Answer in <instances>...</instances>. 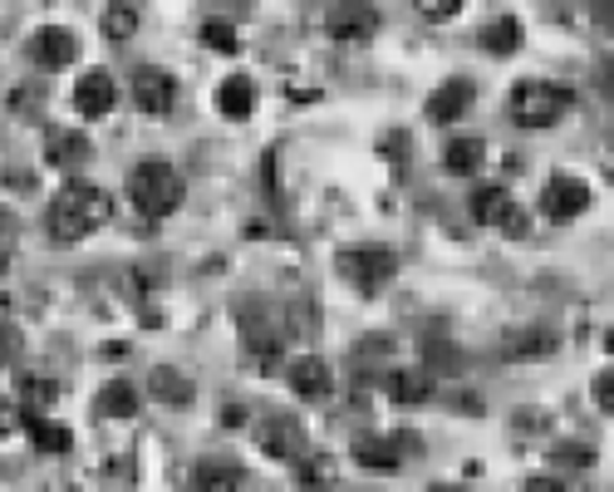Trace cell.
Instances as JSON below:
<instances>
[{
    "label": "cell",
    "mask_w": 614,
    "mask_h": 492,
    "mask_svg": "<svg viewBox=\"0 0 614 492\" xmlns=\"http://www.w3.org/2000/svg\"><path fill=\"white\" fill-rule=\"evenodd\" d=\"M94 414L99 418H133L138 414V390L129 380H109L99 390V400H94Z\"/></svg>",
    "instance_id": "obj_19"
},
{
    "label": "cell",
    "mask_w": 614,
    "mask_h": 492,
    "mask_svg": "<svg viewBox=\"0 0 614 492\" xmlns=\"http://www.w3.org/2000/svg\"><path fill=\"white\" fill-rule=\"evenodd\" d=\"M590 207V183L575 173H556L546 183L541 193V212L550 217V222H575V217H585Z\"/></svg>",
    "instance_id": "obj_6"
},
{
    "label": "cell",
    "mask_w": 614,
    "mask_h": 492,
    "mask_svg": "<svg viewBox=\"0 0 614 492\" xmlns=\"http://www.w3.org/2000/svg\"><path fill=\"white\" fill-rule=\"evenodd\" d=\"M261 448H266V453H275V458H295V463H300V458H305L300 424H290V418H271L266 434H261Z\"/></svg>",
    "instance_id": "obj_18"
},
{
    "label": "cell",
    "mask_w": 614,
    "mask_h": 492,
    "mask_svg": "<svg viewBox=\"0 0 614 492\" xmlns=\"http://www.w3.org/2000/svg\"><path fill=\"white\" fill-rule=\"evenodd\" d=\"M482 158H486V143H482V139H452L448 149H442V167H448L452 177L478 173Z\"/></svg>",
    "instance_id": "obj_22"
},
{
    "label": "cell",
    "mask_w": 614,
    "mask_h": 492,
    "mask_svg": "<svg viewBox=\"0 0 614 492\" xmlns=\"http://www.w3.org/2000/svg\"><path fill=\"white\" fill-rule=\"evenodd\" d=\"M89 139L84 133H74V129H50L45 133V158L55 163V167H79V163H89Z\"/></svg>",
    "instance_id": "obj_17"
},
{
    "label": "cell",
    "mask_w": 614,
    "mask_h": 492,
    "mask_svg": "<svg viewBox=\"0 0 614 492\" xmlns=\"http://www.w3.org/2000/svg\"><path fill=\"white\" fill-rule=\"evenodd\" d=\"M423 15H428V20H452V15H458V0H423Z\"/></svg>",
    "instance_id": "obj_33"
},
{
    "label": "cell",
    "mask_w": 614,
    "mask_h": 492,
    "mask_svg": "<svg viewBox=\"0 0 614 492\" xmlns=\"http://www.w3.org/2000/svg\"><path fill=\"white\" fill-rule=\"evenodd\" d=\"M133 103L143 113H167L177 103V79L157 65H143L133 69Z\"/></svg>",
    "instance_id": "obj_7"
},
{
    "label": "cell",
    "mask_w": 614,
    "mask_h": 492,
    "mask_svg": "<svg viewBox=\"0 0 614 492\" xmlns=\"http://www.w3.org/2000/svg\"><path fill=\"white\" fill-rule=\"evenodd\" d=\"M335 458L330 453H305L300 458V483L310 488V492H320V488H335Z\"/></svg>",
    "instance_id": "obj_27"
},
{
    "label": "cell",
    "mask_w": 614,
    "mask_h": 492,
    "mask_svg": "<svg viewBox=\"0 0 614 492\" xmlns=\"http://www.w3.org/2000/svg\"><path fill=\"white\" fill-rule=\"evenodd\" d=\"M138 10L133 6H123V0H113V6H103V15H99V25H103V40H133V30H138Z\"/></svg>",
    "instance_id": "obj_26"
},
{
    "label": "cell",
    "mask_w": 614,
    "mask_h": 492,
    "mask_svg": "<svg viewBox=\"0 0 614 492\" xmlns=\"http://www.w3.org/2000/svg\"><path fill=\"white\" fill-rule=\"evenodd\" d=\"M193 492H241V473L231 463H197Z\"/></svg>",
    "instance_id": "obj_23"
},
{
    "label": "cell",
    "mask_w": 614,
    "mask_h": 492,
    "mask_svg": "<svg viewBox=\"0 0 614 492\" xmlns=\"http://www.w3.org/2000/svg\"><path fill=\"white\" fill-rule=\"evenodd\" d=\"M55 380H45V374H25L20 380V394H15V404H20V414L25 418H45V409L55 404Z\"/></svg>",
    "instance_id": "obj_20"
},
{
    "label": "cell",
    "mask_w": 614,
    "mask_h": 492,
    "mask_svg": "<svg viewBox=\"0 0 614 492\" xmlns=\"http://www.w3.org/2000/svg\"><path fill=\"white\" fill-rule=\"evenodd\" d=\"M595 404L605 414H614V374L605 370V374H595Z\"/></svg>",
    "instance_id": "obj_32"
},
{
    "label": "cell",
    "mask_w": 614,
    "mask_h": 492,
    "mask_svg": "<svg viewBox=\"0 0 614 492\" xmlns=\"http://www.w3.org/2000/svg\"><path fill=\"white\" fill-rule=\"evenodd\" d=\"M290 390L300 394V400L320 404L335 394V374H330V360H320V354H300V360L290 364Z\"/></svg>",
    "instance_id": "obj_11"
},
{
    "label": "cell",
    "mask_w": 614,
    "mask_h": 492,
    "mask_svg": "<svg viewBox=\"0 0 614 492\" xmlns=\"http://www.w3.org/2000/svg\"><path fill=\"white\" fill-rule=\"evenodd\" d=\"M147 390H153V400H163V404H173V409H187V404L197 400V390H193V380H187L183 370H173V364H157L153 374H147Z\"/></svg>",
    "instance_id": "obj_16"
},
{
    "label": "cell",
    "mask_w": 614,
    "mask_h": 492,
    "mask_svg": "<svg viewBox=\"0 0 614 492\" xmlns=\"http://www.w3.org/2000/svg\"><path fill=\"white\" fill-rule=\"evenodd\" d=\"M354 463L369 468V473H394L404 463V444L388 434H364V438H354Z\"/></svg>",
    "instance_id": "obj_14"
},
{
    "label": "cell",
    "mask_w": 614,
    "mask_h": 492,
    "mask_svg": "<svg viewBox=\"0 0 614 492\" xmlns=\"http://www.w3.org/2000/svg\"><path fill=\"white\" fill-rule=\"evenodd\" d=\"M325 25H330V35L340 40V45H359V40H369L379 30V10L359 6V0H344V6H335L330 15H325Z\"/></svg>",
    "instance_id": "obj_10"
},
{
    "label": "cell",
    "mask_w": 614,
    "mask_h": 492,
    "mask_svg": "<svg viewBox=\"0 0 614 492\" xmlns=\"http://www.w3.org/2000/svg\"><path fill=\"white\" fill-rule=\"evenodd\" d=\"M472 99H478V89H472V79H462V75H452L442 89H432L428 94V119L432 123H452V119H462V113L472 109Z\"/></svg>",
    "instance_id": "obj_12"
},
{
    "label": "cell",
    "mask_w": 614,
    "mask_h": 492,
    "mask_svg": "<svg viewBox=\"0 0 614 492\" xmlns=\"http://www.w3.org/2000/svg\"><path fill=\"white\" fill-rule=\"evenodd\" d=\"M20 424H25V414H20V404H15V400H6V394H0V438H10V434H15Z\"/></svg>",
    "instance_id": "obj_31"
},
{
    "label": "cell",
    "mask_w": 614,
    "mask_h": 492,
    "mask_svg": "<svg viewBox=\"0 0 614 492\" xmlns=\"http://www.w3.org/2000/svg\"><path fill=\"white\" fill-rule=\"evenodd\" d=\"M335 266H340V276L359 291V296H379V291L398 276V256L388 247H344Z\"/></svg>",
    "instance_id": "obj_4"
},
{
    "label": "cell",
    "mask_w": 614,
    "mask_h": 492,
    "mask_svg": "<svg viewBox=\"0 0 614 492\" xmlns=\"http://www.w3.org/2000/svg\"><path fill=\"white\" fill-rule=\"evenodd\" d=\"M30 55H35L45 69H69L74 59H79V35H74L69 25H45V30H35V40H30Z\"/></svg>",
    "instance_id": "obj_9"
},
{
    "label": "cell",
    "mask_w": 614,
    "mask_h": 492,
    "mask_svg": "<svg viewBox=\"0 0 614 492\" xmlns=\"http://www.w3.org/2000/svg\"><path fill=\"white\" fill-rule=\"evenodd\" d=\"M202 45L217 50V55H237V50H241L237 25H231V20H207V25H202Z\"/></svg>",
    "instance_id": "obj_28"
},
{
    "label": "cell",
    "mask_w": 614,
    "mask_h": 492,
    "mask_svg": "<svg viewBox=\"0 0 614 492\" xmlns=\"http://www.w3.org/2000/svg\"><path fill=\"white\" fill-rule=\"evenodd\" d=\"M20 354V330L15 320H0V364H10Z\"/></svg>",
    "instance_id": "obj_30"
},
{
    "label": "cell",
    "mask_w": 614,
    "mask_h": 492,
    "mask_svg": "<svg viewBox=\"0 0 614 492\" xmlns=\"http://www.w3.org/2000/svg\"><path fill=\"white\" fill-rule=\"evenodd\" d=\"M570 109H575V94L550 84V79H522L512 89V119L522 123V129H550V123H560Z\"/></svg>",
    "instance_id": "obj_3"
},
{
    "label": "cell",
    "mask_w": 614,
    "mask_h": 492,
    "mask_svg": "<svg viewBox=\"0 0 614 492\" xmlns=\"http://www.w3.org/2000/svg\"><path fill=\"white\" fill-rule=\"evenodd\" d=\"M526 492H570V488L556 473H536V478H526Z\"/></svg>",
    "instance_id": "obj_34"
},
{
    "label": "cell",
    "mask_w": 614,
    "mask_h": 492,
    "mask_svg": "<svg viewBox=\"0 0 614 492\" xmlns=\"http://www.w3.org/2000/svg\"><path fill=\"white\" fill-rule=\"evenodd\" d=\"M550 463H556V468H590V463H595V453H590V448H580V444H556V448H550Z\"/></svg>",
    "instance_id": "obj_29"
},
{
    "label": "cell",
    "mask_w": 614,
    "mask_h": 492,
    "mask_svg": "<svg viewBox=\"0 0 614 492\" xmlns=\"http://www.w3.org/2000/svg\"><path fill=\"white\" fill-rule=\"evenodd\" d=\"M428 492H468V488H428Z\"/></svg>",
    "instance_id": "obj_35"
},
{
    "label": "cell",
    "mask_w": 614,
    "mask_h": 492,
    "mask_svg": "<svg viewBox=\"0 0 614 492\" xmlns=\"http://www.w3.org/2000/svg\"><path fill=\"white\" fill-rule=\"evenodd\" d=\"M129 197H133V207L143 217H153V222H163V217H173L177 207H183V197H187V183H183V173H177L173 163H163V158H143L129 173Z\"/></svg>",
    "instance_id": "obj_2"
},
{
    "label": "cell",
    "mask_w": 614,
    "mask_h": 492,
    "mask_svg": "<svg viewBox=\"0 0 614 492\" xmlns=\"http://www.w3.org/2000/svg\"><path fill=\"white\" fill-rule=\"evenodd\" d=\"M472 222L502 227V232H512V237L531 232V217L516 207V197L506 193V187H478V193H472Z\"/></svg>",
    "instance_id": "obj_5"
},
{
    "label": "cell",
    "mask_w": 614,
    "mask_h": 492,
    "mask_svg": "<svg viewBox=\"0 0 614 492\" xmlns=\"http://www.w3.org/2000/svg\"><path fill=\"white\" fill-rule=\"evenodd\" d=\"M25 428H30V444L40 448V453H69V428H59V424H50V418H25Z\"/></svg>",
    "instance_id": "obj_25"
},
{
    "label": "cell",
    "mask_w": 614,
    "mask_h": 492,
    "mask_svg": "<svg viewBox=\"0 0 614 492\" xmlns=\"http://www.w3.org/2000/svg\"><path fill=\"white\" fill-rule=\"evenodd\" d=\"M256 103H261V89H256V79H251V75H227V79H221L217 109L227 113V119H251V113H256Z\"/></svg>",
    "instance_id": "obj_15"
},
{
    "label": "cell",
    "mask_w": 614,
    "mask_h": 492,
    "mask_svg": "<svg viewBox=\"0 0 614 492\" xmlns=\"http://www.w3.org/2000/svg\"><path fill=\"white\" fill-rule=\"evenodd\" d=\"M113 103H119V79L109 69H89V75L74 84V109L84 119H103V113H113Z\"/></svg>",
    "instance_id": "obj_8"
},
{
    "label": "cell",
    "mask_w": 614,
    "mask_h": 492,
    "mask_svg": "<svg viewBox=\"0 0 614 492\" xmlns=\"http://www.w3.org/2000/svg\"><path fill=\"white\" fill-rule=\"evenodd\" d=\"M560 350L556 330H541V326H526V330H512L502 340V360L512 364H526V360H550Z\"/></svg>",
    "instance_id": "obj_13"
},
{
    "label": "cell",
    "mask_w": 614,
    "mask_h": 492,
    "mask_svg": "<svg viewBox=\"0 0 614 492\" xmlns=\"http://www.w3.org/2000/svg\"><path fill=\"white\" fill-rule=\"evenodd\" d=\"M388 394H394L398 404H423V400H432V374H428V370H398L394 380H388Z\"/></svg>",
    "instance_id": "obj_24"
},
{
    "label": "cell",
    "mask_w": 614,
    "mask_h": 492,
    "mask_svg": "<svg viewBox=\"0 0 614 492\" xmlns=\"http://www.w3.org/2000/svg\"><path fill=\"white\" fill-rule=\"evenodd\" d=\"M113 222V197L103 193V187H94V183H65L55 193V203H50V212H45V227H50V237L55 242H84V237H94L99 227H109Z\"/></svg>",
    "instance_id": "obj_1"
},
{
    "label": "cell",
    "mask_w": 614,
    "mask_h": 492,
    "mask_svg": "<svg viewBox=\"0 0 614 492\" xmlns=\"http://www.w3.org/2000/svg\"><path fill=\"white\" fill-rule=\"evenodd\" d=\"M478 45L486 50V55H516V45H522V20L502 15V20H492V25H482Z\"/></svg>",
    "instance_id": "obj_21"
}]
</instances>
